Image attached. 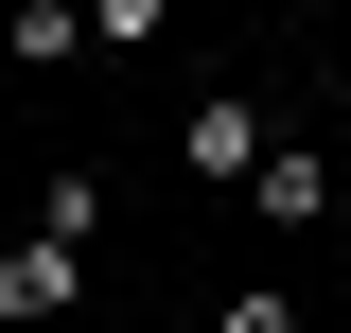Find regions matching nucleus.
Returning <instances> with one entry per match:
<instances>
[{
	"label": "nucleus",
	"instance_id": "obj_3",
	"mask_svg": "<svg viewBox=\"0 0 351 333\" xmlns=\"http://www.w3.org/2000/svg\"><path fill=\"white\" fill-rule=\"evenodd\" d=\"M246 210H263V228H316V210H334V158H316V140H281V158L246 175Z\"/></svg>",
	"mask_w": 351,
	"mask_h": 333
},
{
	"label": "nucleus",
	"instance_id": "obj_5",
	"mask_svg": "<svg viewBox=\"0 0 351 333\" xmlns=\"http://www.w3.org/2000/svg\"><path fill=\"white\" fill-rule=\"evenodd\" d=\"M158 18H176V0H88V53H141Z\"/></svg>",
	"mask_w": 351,
	"mask_h": 333
},
{
	"label": "nucleus",
	"instance_id": "obj_2",
	"mask_svg": "<svg viewBox=\"0 0 351 333\" xmlns=\"http://www.w3.org/2000/svg\"><path fill=\"white\" fill-rule=\"evenodd\" d=\"M88 298V246H53V228H18V246H0V333H53Z\"/></svg>",
	"mask_w": 351,
	"mask_h": 333
},
{
	"label": "nucleus",
	"instance_id": "obj_6",
	"mask_svg": "<svg viewBox=\"0 0 351 333\" xmlns=\"http://www.w3.org/2000/svg\"><path fill=\"white\" fill-rule=\"evenodd\" d=\"M211 333H299V298H281V281H228V316Z\"/></svg>",
	"mask_w": 351,
	"mask_h": 333
},
{
	"label": "nucleus",
	"instance_id": "obj_4",
	"mask_svg": "<svg viewBox=\"0 0 351 333\" xmlns=\"http://www.w3.org/2000/svg\"><path fill=\"white\" fill-rule=\"evenodd\" d=\"M0 53H18V71H71L88 53V0H0Z\"/></svg>",
	"mask_w": 351,
	"mask_h": 333
},
{
	"label": "nucleus",
	"instance_id": "obj_7",
	"mask_svg": "<svg viewBox=\"0 0 351 333\" xmlns=\"http://www.w3.org/2000/svg\"><path fill=\"white\" fill-rule=\"evenodd\" d=\"M316 18H334V0H316Z\"/></svg>",
	"mask_w": 351,
	"mask_h": 333
},
{
	"label": "nucleus",
	"instance_id": "obj_1",
	"mask_svg": "<svg viewBox=\"0 0 351 333\" xmlns=\"http://www.w3.org/2000/svg\"><path fill=\"white\" fill-rule=\"evenodd\" d=\"M263 158H281V123H263L246 88H211V106H193V123H176V175H211V193H246Z\"/></svg>",
	"mask_w": 351,
	"mask_h": 333
}]
</instances>
